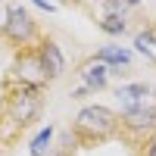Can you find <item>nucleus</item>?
Segmentation results:
<instances>
[{"mask_svg":"<svg viewBox=\"0 0 156 156\" xmlns=\"http://www.w3.org/2000/svg\"><path fill=\"white\" fill-rule=\"evenodd\" d=\"M34 9H41V12H56V3H44V0H37Z\"/></svg>","mask_w":156,"mask_h":156,"instance_id":"obj_13","label":"nucleus"},{"mask_svg":"<svg viewBox=\"0 0 156 156\" xmlns=\"http://www.w3.org/2000/svg\"><path fill=\"white\" fill-rule=\"evenodd\" d=\"M97 28L103 34H109V37H119V34L128 31V19L125 16H115V12H103L100 22H97Z\"/></svg>","mask_w":156,"mask_h":156,"instance_id":"obj_10","label":"nucleus"},{"mask_svg":"<svg viewBox=\"0 0 156 156\" xmlns=\"http://www.w3.org/2000/svg\"><path fill=\"white\" fill-rule=\"evenodd\" d=\"M6 112H9V122L16 128H25L28 122H34L37 112H41V90L19 84L16 90L6 94Z\"/></svg>","mask_w":156,"mask_h":156,"instance_id":"obj_4","label":"nucleus"},{"mask_svg":"<svg viewBox=\"0 0 156 156\" xmlns=\"http://www.w3.org/2000/svg\"><path fill=\"white\" fill-rule=\"evenodd\" d=\"M94 56H97V59H100V62H103V66H106L109 72H112V69H128V66H131V59H134L128 47H115V44L100 47Z\"/></svg>","mask_w":156,"mask_h":156,"instance_id":"obj_8","label":"nucleus"},{"mask_svg":"<svg viewBox=\"0 0 156 156\" xmlns=\"http://www.w3.org/2000/svg\"><path fill=\"white\" fill-rule=\"evenodd\" d=\"M72 131H75L78 144H103V140L119 134V112L109 109V106H100V103L84 106L75 115Z\"/></svg>","mask_w":156,"mask_h":156,"instance_id":"obj_1","label":"nucleus"},{"mask_svg":"<svg viewBox=\"0 0 156 156\" xmlns=\"http://www.w3.org/2000/svg\"><path fill=\"white\" fill-rule=\"evenodd\" d=\"M156 131V97L147 103L144 109H134V112H119V134L134 140L140 147L144 140Z\"/></svg>","mask_w":156,"mask_h":156,"instance_id":"obj_3","label":"nucleus"},{"mask_svg":"<svg viewBox=\"0 0 156 156\" xmlns=\"http://www.w3.org/2000/svg\"><path fill=\"white\" fill-rule=\"evenodd\" d=\"M87 94H90V90H87L84 84H81V87H75V90H72V97H75V100H84Z\"/></svg>","mask_w":156,"mask_h":156,"instance_id":"obj_14","label":"nucleus"},{"mask_svg":"<svg viewBox=\"0 0 156 156\" xmlns=\"http://www.w3.org/2000/svg\"><path fill=\"white\" fill-rule=\"evenodd\" d=\"M115 97L122 103V112H134V109H144L147 103L153 100V87L144 81H131V84H119L115 87Z\"/></svg>","mask_w":156,"mask_h":156,"instance_id":"obj_6","label":"nucleus"},{"mask_svg":"<svg viewBox=\"0 0 156 156\" xmlns=\"http://www.w3.org/2000/svg\"><path fill=\"white\" fill-rule=\"evenodd\" d=\"M0 34L16 47H31L37 41V25L22 3H6L3 6V22H0Z\"/></svg>","mask_w":156,"mask_h":156,"instance_id":"obj_2","label":"nucleus"},{"mask_svg":"<svg viewBox=\"0 0 156 156\" xmlns=\"http://www.w3.org/2000/svg\"><path fill=\"white\" fill-rule=\"evenodd\" d=\"M0 16H3V3H0Z\"/></svg>","mask_w":156,"mask_h":156,"instance_id":"obj_15","label":"nucleus"},{"mask_svg":"<svg viewBox=\"0 0 156 156\" xmlns=\"http://www.w3.org/2000/svg\"><path fill=\"white\" fill-rule=\"evenodd\" d=\"M137 156H156V131L140 144V150H137Z\"/></svg>","mask_w":156,"mask_h":156,"instance_id":"obj_12","label":"nucleus"},{"mask_svg":"<svg viewBox=\"0 0 156 156\" xmlns=\"http://www.w3.org/2000/svg\"><path fill=\"white\" fill-rule=\"evenodd\" d=\"M37 62H41V72H44V81H56V78L66 72V56H62L59 44L53 41V37H41L37 41V50H34Z\"/></svg>","mask_w":156,"mask_h":156,"instance_id":"obj_5","label":"nucleus"},{"mask_svg":"<svg viewBox=\"0 0 156 156\" xmlns=\"http://www.w3.org/2000/svg\"><path fill=\"white\" fill-rule=\"evenodd\" d=\"M53 134H56V128L53 125H47V128H41L34 137H31V147H28V153L31 156H44L47 150H50V144H53Z\"/></svg>","mask_w":156,"mask_h":156,"instance_id":"obj_11","label":"nucleus"},{"mask_svg":"<svg viewBox=\"0 0 156 156\" xmlns=\"http://www.w3.org/2000/svg\"><path fill=\"white\" fill-rule=\"evenodd\" d=\"M134 50L147 62H156V28H153V25H147V28H140L134 34Z\"/></svg>","mask_w":156,"mask_h":156,"instance_id":"obj_9","label":"nucleus"},{"mask_svg":"<svg viewBox=\"0 0 156 156\" xmlns=\"http://www.w3.org/2000/svg\"><path fill=\"white\" fill-rule=\"evenodd\" d=\"M78 78H81V84L90 94H97V90H103L109 84V69L103 66L97 56H90V59H84L81 66H78Z\"/></svg>","mask_w":156,"mask_h":156,"instance_id":"obj_7","label":"nucleus"},{"mask_svg":"<svg viewBox=\"0 0 156 156\" xmlns=\"http://www.w3.org/2000/svg\"><path fill=\"white\" fill-rule=\"evenodd\" d=\"M56 156H69V153H56Z\"/></svg>","mask_w":156,"mask_h":156,"instance_id":"obj_16","label":"nucleus"}]
</instances>
